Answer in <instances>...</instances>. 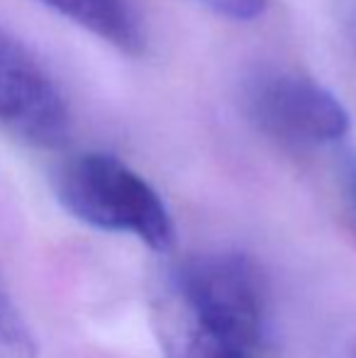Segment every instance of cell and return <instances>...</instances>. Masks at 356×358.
I'll list each match as a JSON object with an SVG mask.
<instances>
[{
  "mask_svg": "<svg viewBox=\"0 0 356 358\" xmlns=\"http://www.w3.org/2000/svg\"><path fill=\"white\" fill-rule=\"evenodd\" d=\"M52 188L59 205L93 229L129 234L157 254L176 246V222L164 198L118 156H69L54 171Z\"/></svg>",
  "mask_w": 356,
  "mask_h": 358,
  "instance_id": "1",
  "label": "cell"
},
{
  "mask_svg": "<svg viewBox=\"0 0 356 358\" xmlns=\"http://www.w3.org/2000/svg\"><path fill=\"white\" fill-rule=\"evenodd\" d=\"M203 324L252 358L266 344L269 302L262 273L239 251H205L185 259L169 283Z\"/></svg>",
  "mask_w": 356,
  "mask_h": 358,
  "instance_id": "2",
  "label": "cell"
},
{
  "mask_svg": "<svg viewBox=\"0 0 356 358\" xmlns=\"http://www.w3.org/2000/svg\"><path fill=\"white\" fill-rule=\"evenodd\" d=\"M242 110L259 132L295 149L337 144L352 127L332 90L288 69H254L242 80Z\"/></svg>",
  "mask_w": 356,
  "mask_h": 358,
  "instance_id": "3",
  "label": "cell"
},
{
  "mask_svg": "<svg viewBox=\"0 0 356 358\" xmlns=\"http://www.w3.org/2000/svg\"><path fill=\"white\" fill-rule=\"evenodd\" d=\"M0 129L37 149H62L73 129L66 95L44 64L0 24Z\"/></svg>",
  "mask_w": 356,
  "mask_h": 358,
  "instance_id": "4",
  "label": "cell"
},
{
  "mask_svg": "<svg viewBox=\"0 0 356 358\" xmlns=\"http://www.w3.org/2000/svg\"><path fill=\"white\" fill-rule=\"evenodd\" d=\"M154 329L166 358H252L237 344L203 324L169 285L154 305Z\"/></svg>",
  "mask_w": 356,
  "mask_h": 358,
  "instance_id": "5",
  "label": "cell"
},
{
  "mask_svg": "<svg viewBox=\"0 0 356 358\" xmlns=\"http://www.w3.org/2000/svg\"><path fill=\"white\" fill-rule=\"evenodd\" d=\"M129 57L147 52V29L129 0H37Z\"/></svg>",
  "mask_w": 356,
  "mask_h": 358,
  "instance_id": "6",
  "label": "cell"
},
{
  "mask_svg": "<svg viewBox=\"0 0 356 358\" xmlns=\"http://www.w3.org/2000/svg\"><path fill=\"white\" fill-rule=\"evenodd\" d=\"M0 358H39L37 336L0 285Z\"/></svg>",
  "mask_w": 356,
  "mask_h": 358,
  "instance_id": "7",
  "label": "cell"
},
{
  "mask_svg": "<svg viewBox=\"0 0 356 358\" xmlns=\"http://www.w3.org/2000/svg\"><path fill=\"white\" fill-rule=\"evenodd\" d=\"M195 3L205 5V8L213 10L220 17L249 22V20H257L266 13L269 0H195Z\"/></svg>",
  "mask_w": 356,
  "mask_h": 358,
  "instance_id": "8",
  "label": "cell"
},
{
  "mask_svg": "<svg viewBox=\"0 0 356 358\" xmlns=\"http://www.w3.org/2000/svg\"><path fill=\"white\" fill-rule=\"evenodd\" d=\"M344 183H347L349 200H352V208L356 213V154H349L344 159Z\"/></svg>",
  "mask_w": 356,
  "mask_h": 358,
  "instance_id": "9",
  "label": "cell"
},
{
  "mask_svg": "<svg viewBox=\"0 0 356 358\" xmlns=\"http://www.w3.org/2000/svg\"><path fill=\"white\" fill-rule=\"evenodd\" d=\"M347 32H349V39H352L354 49H356V5L349 10V15H347Z\"/></svg>",
  "mask_w": 356,
  "mask_h": 358,
  "instance_id": "10",
  "label": "cell"
},
{
  "mask_svg": "<svg viewBox=\"0 0 356 358\" xmlns=\"http://www.w3.org/2000/svg\"><path fill=\"white\" fill-rule=\"evenodd\" d=\"M354 358H356V351H354Z\"/></svg>",
  "mask_w": 356,
  "mask_h": 358,
  "instance_id": "11",
  "label": "cell"
}]
</instances>
